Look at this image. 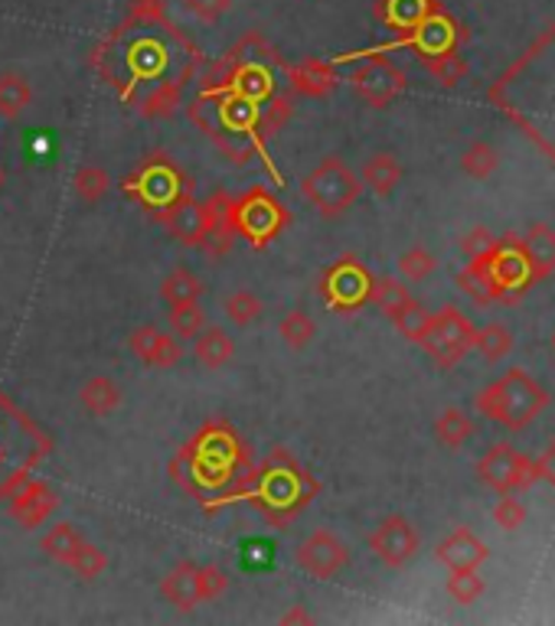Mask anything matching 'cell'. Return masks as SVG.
Returning a JSON list of instances; mask_svg holds the SVG:
<instances>
[{"instance_id": "obj_1", "label": "cell", "mask_w": 555, "mask_h": 626, "mask_svg": "<svg viewBox=\"0 0 555 626\" xmlns=\"http://www.w3.org/2000/svg\"><path fill=\"white\" fill-rule=\"evenodd\" d=\"M546 405L550 392L527 369H510L504 379H497L477 395V412L510 430H523Z\"/></svg>"}, {"instance_id": "obj_2", "label": "cell", "mask_w": 555, "mask_h": 626, "mask_svg": "<svg viewBox=\"0 0 555 626\" xmlns=\"http://www.w3.org/2000/svg\"><path fill=\"white\" fill-rule=\"evenodd\" d=\"M300 193L323 218H336V215H343L346 209L359 200L363 184H359V177L340 157H323L300 180Z\"/></svg>"}, {"instance_id": "obj_3", "label": "cell", "mask_w": 555, "mask_h": 626, "mask_svg": "<svg viewBox=\"0 0 555 626\" xmlns=\"http://www.w3.org/2000/svg\"><path fill=\"white\" fill-rule=\"evenodd\" d=\"M422 346L441 369H454L474 350V327L458 307H441L438 314H432Z\"/></svg>"}, {"instance_id": "obj_4", "label": "cell", "mask_w": 555, "mask_h": 626, "mask_svg": "<svg viewBox=\"0 0 555 626\" xmlns=\"http://www.w3.org/2000/svg\"><path fill=\"white\" fill-rule=\"evenodd\" d=\"M350 85L369 108H389L405 88V72L386 56H373L350 75Z\"/></svg>"}, {"instance_id": "obj_5", "label": "cell", "mask_w": 555, "mask_h": 626, "mask_svg": "<svg viewBox=\"0 0 555 626\" xmlns=\"http://www.w3.org/2000/svg\"><path fill=\"white\" fill-rule=\"evenodd\" d=\"M294 562H297V568H300L304 575H310V578H317V581H330V578H336V575L346 568L350 552H346V545H343L330 529H317V532H310V535L297 545Z\"/></svg>"}, {"instance_id": "obj_6", "label": "cell", "mask_w": 555, "mask_h": 626, "mask_svg": "<svg viewBox=\"0 0 555 626\" xmlns=\"http://www.w3.org/2000/svg\"><path fill=\"white\" fill-rule=\"evenodd\" d=\"M369 548H373V555H376L382 565H389V568H405V565L418 555L422 539H418L415 525H412L405 516H386V519L376 525V532L369 535Z\"/></svg>"}, {"instance_id": "obj_7", "label": "cell", "mask_w": 555, "mask_h": 626, "mask_svg": "<svg viewBox=\"0 0 555 626\" xmlns=\"http://www.w3.org/2000/svg\"><path fill=\"white\" fill-rule=\"evenodd\" d=\"M56 506H59V496L52 493V486L43 483V480H29V483H23V486L13 493L7 512H10V519L20 522L23 529H36V525H43V522L56 512Z\"/></svg>"}, {"instance_id": "obj_8", "label": "cell", "mask_w": 555, "mask_h": 626, "mask_svg": "<svg viewBox=\"0 0 555 626\" xmlns=\"http://www.w3.org/2000/svg\"><path fill=\"white\" fill-rule=\"evenodd\" d=\"M128 350L147 366V369H174L184 356L180 340L174 333H164L157 327H138L128 336Z\"/></svg>"}, {"instance_id": "obj_9", "label": "cell", "mask_w": 555, "mask_h": 626, "mask_svg": "<svg viewBox=\"0 0 555 626\" xmlns=\"http://www.w3.org/2000/svg\"><path fill=\"white\" fill-rule=\"evenodd\" d=\"M494 255V251H491ZM491 255H481V258H468L464 271L458 274V284L468 297H474L477 304H513L520 300V294L507 291L497 277H494V268H491Z\"/></svg>"}, {"instance_id": "obj_10", "label": "cell", "mask_w": 555, "mask_h": 626, "mask_svg": "<svg viewBox=\"0 0 555 626\" xmlns=\"http://www.w3.org/2000/svg\"><path fill=\"white\" fill-rule=\"evenodd\" d=\"M523 453L510 444H497L494 450H487L477 463L481 480L497 489V493H517V480H520V466H523Z\"/></svg>"}, {"instance_id": "obj_11", "label": "cell", "mask_w": 555, "mask_h": 626, "mask_svg": "<svg viewBox=\"0 0 555 626\" xmlns=\"http://www.w3.org/2000/svg\"><path fill=\"white\" fill-rule=\"evenodd\" d=\"M487 545L471 532V529H454L448 539H441L438 542V548H435V558L441 562V565H448L451 571H461V568H481L484 562H487Z\"/></svg>"}, {"instance_id": "obj_12", "label": "cell", "mask_w": 555, "mask_h": 626, "mask_svg": "<svg viewBox=\"0 0 555 626\" xmlns=\"http://www.w3.org/2000/svg\"><path fill=\"white\" fill-rule=\"evenodd\" d=\"M287 82L297 95H307V98H327L336 85H340V75L333 69V62H323V59H304L297 62L291 72H287Z\"/></svg>"}, {"instance_id": "obj_13", "label": "cell", "mask_w": 555, "mask_h": 626, "mask_svg": "<svg viewBox=\"0 0 555 626\" xmlns=\"http://www.w3.org/2000/svg\"><path fill=\"white\" fill-rule=\"evenodd\" d=\"M193 356L203 369H223L236 356V340L223 327H203L193 336Z\"/></svg>"}, {"instance_id": "obj_14", "label": "cell", "mask_w": 555, "mask_h": 626, "mask_svg": "<svg viewBox=\"0 0 555 626\" xmlns=\"http://www.w3.org/2000/svg\"><path fill=\"white\" fill-rule=\"evenodd\" d=\"M520 251L527 258V268L536 277H550L555 271V228L550 225H533L527 238H520Z\"/></svg>"}, {"instance_id": "obj_15", "label": "cell", "mask_w": 555, "mask_h": 626, "mask_svg": "<svg viewBox=\"0 0 555 626\" xmlns=\"http://www.w3.org/2000/svg\"><path fill=\"white\" fill-rule=\"evenodd\" d=\"M121 386L111 376H92L79 389V402L92 417H108L121 409Z\"/></svg>"}, {"instance_id": "obj_16", "label": "cell", "mask_w": 555, "mask_h": 626, "mask_svg": "<svg viewBox=\"0 0 555 626\" xmlns=\"http://www.w3.org/2000/svg\"><path fill=\"white\" fill-rule=\"evenodd\" d=\"M82 545H85V535H82L72 522H56V525H49L46 535L39 539V548L46 552V558L56 562V565H62V568H69V565L75 562V555L82 552Z\"/></svg>"}, {"instance_id": "obj_17", "label": "cell", "mask_w": 555, "mask_h": 626, "mask_svg": "<svg viewBox=\"0 0 555 626\" xmlns=\"http://www.w3.org/2000/svg\"><path fill=\"white\" fill-rule=\"evenodd\" d=\"M161 594L177 607V611H193L200 607V594H197V565L193 562H180L170 568V575L161 581Z\"/></svg>"}, {"instance_id": "obj_18", "label": "cell", "mask_w": 555, "mask_h": 626, "mask_svg": "<svg viewBox=\"0 0 555 626\" xmlns=\"http://www.w3.org/2000/svg\"><path fill=\"white\" fill-rule=\"evenodd\" d=\"M359 184L369 187L376 197H389L402 184V164L392 154H373V157L363 161Z\"/></svg>"}, {"instance_id": "obj_19", "label": "cell", "mask_w": 555, "mask_h": 626, "mask_svg": "<svg viewBox=\"0 0 555 626\" xmlns=\"http://www.w3.org/2000/svg\"><path fill=\"white\" fill-rule=\"evenodd\" d=\"M33 105V85L23 72H0V118L16 121Z\"/></svg>"}, {"instance_id": "obj_20", "label": "cell", "mask_w": 555, "mask_h": 626, "mask_svg": "<svg viewBox=\"0 0 555 626\" xmlns=\"http://www.w3.org/2000/svg\"><path fill=\"white\" fill-rule=\"evenodd\" d=\"M438 0H379L376 13L402 29H415L422 20H428L432 13H438Z\"/></svg>"}, {"instance_id": "obj_21", "label": "cell", "mask_w": 555, "mask_h": 626, "mask_svg": "<svg viewBox=\"0 0 555 626\" xmlns=\"http://www.w3.org/2000/svg\"><path fill=\"white\" fill-rule=\"evenodd\" d=\"M422 62H425L428 75H432L438 85H448V88L458 85V82H464L468 72H471L468 59H464L454 46H451V49H441V52H425Z\"/></svg>"}, {"instance_id": "obj_22", "label": "cell", "mask_w": 555, "mask_h": 626, "mask_svg": "<svg viewBox=\"0 0 555 626\" xmlns=\"http://www.w3.org/2000/svg\"><path fill=\"white\" fill-rule=\"evenodd\" d=\"M366 300H373L386 317H395L405 304H412V291L405 287V281L399 277H369V291Z\"/></svg>"}, {"instance_id": "obj_23", "label": "cell", "mask_w": 555, "mask_h": 626, "mask_svg": "<svg viewBox=\"0 0 555 626\" xmlns=\"http://www.w3.org/2000/svg\"><path fill=\"white\" fill-rule=\"evenodd\" d=\"M203 297V281L197 277V271L190 268H174L164 281H161V300L167 307L174 304H190Z\"/></svg>"}, {"instance_id": "obj_24", "label": "cell", "mask_w": 555, "mask_h": 626, "mask_svg": "<svg viewBox=\"0 0 555 626\" xmlns=\"http://www.w3.org/2000/svg\"><path fill=\"white\" fill-rule=\"evenodd\" d=\"M177 108H180V82H161L141 98L138 115L141 118H170V115H177Z\"/></svg>"}, {"instance_id": "obj_25", "label": "cell", "mask_w": 555, "mask_h": 626, "mask_svg": "<svg viewBox=\"0 0 555 626\" xmlns=\"http://www.w3.org/2000/svg\"><path fill=\"white\" fill-rule=\"evenodd\" d=\"M111 187V177L108 170H102L98 164H82L72 177V193L85 203V206H95Z\"/></svg>"}, {"instance_id": "obj_26", "label": "cell", "mask_w": 555, "mask_h": 626, "mask_svg": "<svg viewBox=\"0 0 555 626\" xmlns=\"http://www.w3.org/2000/svg\"><path fill=\"white\" fill-rule=\"evenodd\" d=\"M474 350L487 359V363H500L510 356L513 350V333L504 323H487L481 330H474Z\"/></svg>"}, {"instance_id": "obj_27", "label": "cell", "mask_w": 555, "mask_h": 626, "mask_svg": "<svg viewBox=\"0 0 555 626\" xmlns=\"http://www.w3.org/2000/svg\"><path fill=\"white\" fill-rule=\"evenodd\" d=\"M278 336L287 350H307L317 336V323L304 310H287L278 323Z\"/></svg>"}, {"instance_id": "obj_28", "label": "cell", "mask_w": 555, "mask_h": 626, "mask_svg": "<svg viewBox=\"0 0 555 626\" xmlns=\"http://www.w3.org/2000/svg\"><path fill=\"white\" fill-rule=\"evenodd\" d=\"M164 46H161V39L154 36V33H144V36H138L131 46H128V62H131V69L134 72H141V75H154L161 66H164Z\"/></svg>"}, {"instance_id": "obj_29", "label": "cell", "mask_w": 555, "mask_h": 626, "mask_svg": "<svg viewBox=\"0 0 555 626\" xmlns=\"http://www.w3.org/2000/svg\"><path fill=\"white\" fill-rule=\"evenodd\" d=\"M291 115H294V102H291V95H284V92L269 95L265 111H259V115L252 118L259 138H275V134H281V128L291 121Z\"/></svg>"}, {"instance_id": "obj_30", "label": "cell", "mask_w": 555, "mask_h": 626, "mask_svg": "<svg viewBox=\"0 0 555 626\" xmlns=\"http://www.w3.org/2000/svg\"><path fill=\"white\" fill-rule=\"evenodd\" d=\"M167 323H170V333L177 340H193L206 327V314H203L200 300L174 304V307H167Z\"/></svg>"}, {"instance_id": "obj_31", "label": "cell", "mask_w": 555, "mask_h": 626, "mask_svg": "<svg viewBox=\"0 0 555 626\" xmlns=\"http://www.w3.org/2000/svg\"><path fill=\"white\" fill-rule=\"evenodd\" d=\"M435 437L445 444V447H461L474 437V421L468 417V412L461 409H448L441 412L435 421Z\"/></svg>"}, {"instance_id": "obj_32", "label": "cell", "mask_w": 555, "mask_h": 626, "mask_svg": "<svg viewBox=\"0 0 555 626\" xmlns=\"http://www.w3.org/2000/svg\"><path fill=\"white\" fill-rule=\"evenodd\" d=\"M223 314H226V320L233 323V327H252L259 317H262V300L252 294V291H233L226 300H223Z\"/></svg>"}, {"instance_id": "obj_33", "label": "cell", "mask_w": 555, "mask_h": 626, "mask_svg": "<svg viewBox=\"0 0 555 626\" xmlns=\"http://www.w3.org/2000/svg\"><path fill=\"white\" fill-rule=\"evenodd\" d=\"M497 167H500V154H497V147L487 144V141H474V144L464 151V157H461V170H464L468 177H474V180H487Z\"/></svg>"}, {"instance_id": "obj_34", "label": "cell", "mask_w": 555, "mask_h": 626, "mask_svg": "<svg viewBox=\"0 0 555 626\" xmlns=\"http://www.w3.org/2000/svg\"><path fill=\"white\" fill-rule=\"evenodd\" d=\"M392 323H395V330H399L409 343H422V336H425V330H428V323H432V314H428L418 300H412V304H405V307L392 317Z\"/></svg>"}, {"instance_id": "obj_35", "label": "cell", "mask_w": 555, "mask_h": 626, "mask_svg": "<svg viewBox=\"0 0 555 626\" xmlns=\"http://www.w3.org/2000/svg\"><path fill=\"white\" fill-rule=\"evenodd\" d=\"M435 268H438V258L428 248H422V245H415V248L399 255V274L405 281H425V277L435 274Z\"/></svg>"}, {"instance_id": "obj_36", "label": "cell", "mask_w": 555, "mask_h": 626, "mask_svg": "<svg viewBox=\"0 0 555 626\" xmlns=\"http://www.w3.org/2000/svg\"><path fill=\"white\" fill-rule=\"evenodd\" d=\"M448 594H451V601H458V604H474V601H481V594H484V578L477 575V568H461V571H451V578H448Z\"/></svg>"}, {"instance_id": "obj_37", "label": "cell", "mask_w": 555, "mask_h": 626, "mask_svg": "<svg viewBox=\"0 0 555 626\" xmlns=\"http://www.w3.org/2000/svg\"><path fill=\"white\" fill-rule=\"evenodd\" d=\"M236 92L246 95L249 102H262L272 95V79L262 66H243L236 72Z\"/></svg>"}, {"instance_id": "obj_38", "label": "cell", "mask_w": 555, "mask_h": 626, "mask_svg": "<svg viewBox=\"0 0 555 626\" xmlns=\"http://www.w3.org/2000/svg\"><path fill=\"white\" fill-rule=\"evenodd\" d=\"M229 588V578L223 568L216 565H197V594H200V604H213L226 594Z\"/></svg>"}, {"instance_id": "obj_39", "label": "cell", "mask_w": 555, "mask_h": 626, "mask_svg": "<svg viewBox=\"0 0 555 626\" xmlns=\"http://www.w3.org/2000/svg\"><path fill=\"white\" fill-rule=\"evenodd\" d=\"M105 568H108V555L98 545H92V542H85L82 552L75 555V562L69 565V571L75 578H82V581H95Z\"/></svg>"}, {"instance_id": "obj_40", "label": "cell", "mask_w": 555, "mask_h": 626, "mask_svg": "<svg viewBox=\"0 0 555 626\" xmlns=\"http://www.w3.org/2000/svg\"><path fill=\"white\" fill-rule=\"evenodd\" d=\"M494 522L504 529V532H513L527 522V506L523 499H517L513 493H500L497 506H494Z\"/></svg>"}, {"instance_id": "obj_41", "label": "cell", "mask_w": 555, "mask_h": 626, "mask_svg": "<svg viewBox=\"0 0 555 626\" xmlns=\"http://www.w3.org/2000/svg\"><path fill=\"white\" fill-rule=\"evenodd\" d=\"M184 10H187L193 20L213 26V23H220V20L233 10V0H184Z\"/></svg>"}, {"instance_id": "obj_42", "label": "cell", "mask_w": 555, "mask_h": 626, "mask_svg": "<svg viewBox=\"0 0 555 626\" xmlns=\"http://www.w3.org/2000/svg\"><path fill=\"white\" fill-rule=\"evenodd\" d=\"M494 248H497V238H494L484 225L471 228V232L461 238V251H464V258H481V255H491Z\"/></svg>"}, {"instance_id": "obj_43", "label": "cell", "mask_w": 555, "mask_h": 626, "mask_svg": "<svg viewBox=\"0 0 555 626\" xmlns=\"http://www.w3.org/2000/svg\"><path fill=\"white\" fill-rule=\"evenodd\" d=\"M128 20H131V23H167V16H164V0H131Z\"/></svg>"}, {"instance_id": "obj_44", "label": "cell", "mask_w": 555, "mask_h": 626, "mask_svg": "<svg viewBox=\"0 0 555 626\" xmlns=\"http://www.w3.org/2000/svg\"><path fill=\"white\" fill-rule=\"evenodd\" d=\"M536 470H540V480H546L550 486H555V440L536 457Z\"/></svg>"}, {"instance_id": "obj_45", "label": "cell", "mask_w": 555, "mask_h": 626, "mask_svg": "<svg viewBox=\"0 0 555 626\" xmlns=\"http://www.w3.org/2000/svg\"><path fill=\"white\" fill-rule=\"evenodd\" d=\"M281 624H314V617H310V614H307V611H304V607H291V611H284V614H281Z\"/></svg>"}, {"instance_id": "obj_46", "label": "cell", "mask_w": 555, "mask_h": 626, "mask_svg": "<svg viewBox=\"0 0 555 626\" xmlns=\"http://www.w3.org/2000/svg\"><path fill=\"white\" fill-rule=\"evenodd\" d=\"M3 187H7V170L0 167V193H3Z\"/></svg>"}, {"instance_id": "obj_47", "label": "cell", "mask_w": 555, "mask_h": 626, "mask_svg": "<svg viewBox=\"0 0 555 626\" xmlns=\"http://www.w3.org/2000/svg\"><path fill=\"white\" fill-rule=\"evenodd\" d=\"M553 343H555V336H553Z\"/></svg>"}]
</instances>
